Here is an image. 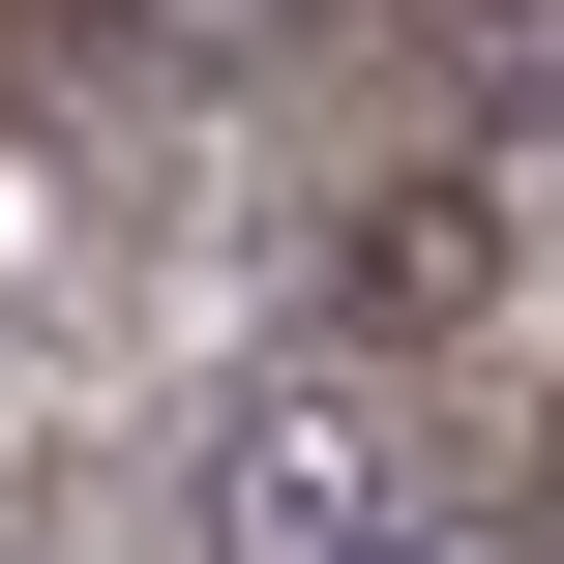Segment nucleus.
<instances>
[{
    "label": "nucleus",
    "mask_w": 564,
    "mask_h": 564,
    "mask_svg": "<svg viewBox=\"0 0 564 564\" xmlns=\"http://www.w3.org/2000/svg\"><path fill=\"white\" fill-rule=\"evenodd\" d=\"M387 564H506V506H416V535H387Z\"/></svg>",
    "instance_id": "nucleus-3"
},
{
    "label": "nucleus",
    "mask_w": 564,
    "mask_h": 564,
    "mask_svg": "<svg viewBox=\"0 0 564 564\" xmlns=\"http://www.w3.org/2000/svg\"><path fill=\"white\" fill-rule=\"evenodd\" d=\"M476 297H506V178H416V208H357V297H327V357H387V387H416Z\"/></svg>",
    "instance_id": "nucleus-2"
},
{
    "label": "nucleus",
    "mask_w": 564,
    "mask_h": 564,
    "mask_svg": "<svg viewBox=\"0 0 564 564\" xmlns=\"http://www.w3.org/2000/svg\"><path fill=\"white\" fill-rule=\"evenodd\" d=\"M416 506H446V446H416V387H387V357H327V327H297V357H238V387H208V446H178V535H208V564H387Z\"/></svg>",
    "instance_id": "nucleus-1"
}]
</instances>
